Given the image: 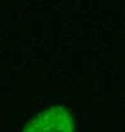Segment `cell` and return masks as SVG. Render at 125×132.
<instances>
[{
	"label": "cell",
	"mask_w": 125,
	"mask_h": 132,
	"mask_svg": "<svg viewBox=\"0 0 125 132\" xmlns=\"http://www.w3.org/2000/svg\"><path fill=\"white\" fill-rule=\"evenodd\" d=\"M23 132H73V118L62 107H52L29 121Z\"/></svg>",
	"instance_id": "cell-1"
}]
</instances>
